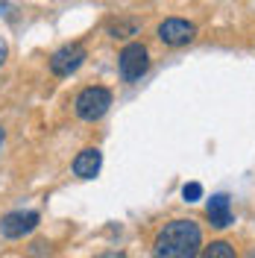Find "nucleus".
I'll use <instances>...</instances> for the list:
<instances>
[{
    "instance_id": "nucleus-1",
    "label": "nucleus",
    "mask_w": 255,
    "mask_h": 258,
    "mask_svg": "<svg viewBox=\"0 0 255 258\" xmlns=\"http://www.w3.org/2000/svg\"><path fill=\"white\" fill-rule=\"evenodd\" d=\"M203 229L197 220H170L153 241V258H200Z\"/></svg>"
},
{
    "instance_id": "nucleus-2",
    "label": "nucleus",
    "mask_w": 255,
    "mask_h": 258,
    "mask_svg": "<svg viewBox=\"0 0 255 258\" xmlns=\"http://www.w3.org/2000/svg\"><path fill=\"white\" fill-rule=\"evenodd\" d=\"M109 106H112V91L103 88V85L82 88L77 94V100H74V112H77L80 120H100L109 112Z\"/></svg>"
},
{
    "instance_id": "nucleus-3",
    "label": "nucleus",
    "mask_w": 255,
    "mask_h": 258,
    "mask_svg": "<svg viewBox=\"0 0 255 258\" xmlns=\"http://www.w3.org/2000/svg\"><path fill=\"white\" fill-rule=\"evenodd\" d=\"M117 64H120V77L126 82L141 80L144 74L150 71V50L144 47V44H138V41H132V44H126V47L120 50Z\"/></svg>"
},
{
    "instance_id": "nucleus-4",
    "label": "nucleus",
    "mask_w": 255,
    "mask_h": 258,
    "mask_svg": "<svg viewBox=\"0 0 255 258\" xmlns=\"http://www.w3.org/2000/svg\"><path fill=\"white\" fill-rule=\"evenodd\" d=\"M85 47H82L80 41H71V44H65L59 47L53 56H50V71L56 74V77H71L82 62H85Z\"/></svg>"
},
{
    "instance_id": "nucleus-5",
    "label": "nucleus",
    "mask_w": 255,
    "mask_h": 258,
    "mask_svg": "<svg viewBox=\"0 0 255 258\" xmlns=\"http://www.w3.org/2000/svg\"><path fill=\"white\" fill-rule=\"evenodd\" d=\"M194 35H197V27L185 18H164L159 24V38L167 47H182V44L194 41Z\"/></svg>"
},
{
    "instance_id": "nucleus-6",
    "label": "nucleus",
    "mask_w": 255,
    "mask_h": 258,
    "mask_svg": "<svg viewBox=\"0 0 255 258\" xmlns=\"http://www.w3.org/2000/svg\"><path fill=\"white\" fill-rule=\"evenodd\" d=\"M38 211H9L6 217H0V235L3 238H24L38 226Z\"/></svg>"
},
{
    "instance_id": "nucleus-7",
    "label": "nucleus",
    "mask_w": 255,
    "mask_h": 258,
    "mask_svg": "<svg viewBox=\"0 0 255 258\" xmlns=\"http://www.w3.org/2000/svg\"><path fill=\"white\" fill-rule=\"evenodd\" d=\"M100 164H103V153L97 147H88L74 159V173L80 179H94L100 173Z\"/></svg>"
},
{
    "instance_id": "nucleus-8",
    "label": "nucleus",
    "mask_w": 255,
    "mask_h": 258,
    "mask_svg": "<svg viewBox=\"0 0 255 258\" xmlns=\"http://www.w3.org/2000/svg\"><path fill=\"white\" fill-rule=\"evenodd\" d=\"M208 220L214 229H226V226L232 223V203H229V197L226 194H214L211 200H208Z\"/></svg>"
},
{
    "instance_id": "nucleus-9",
    "label": "nucleus",
    "mask_w": 255,
    "mask_h": 258,
    "mask_svg": "<svg viewBox=\"0 0 255 258\" xmlns=\"http://www.w3.org/2000/svg\"><path fill=\"white\" fill-rule=\"evenodd\" d=\"M138 30H141L138 18H117V21L109 24V35L112 38H129V35H135Z\"/></svg>"
},
{
    "instance_id": "nucleus-10",
    "label": "nucleus",
    "mask_w": 255,
    "mask_h": 258,
    "mask_svg": "<svg viewBox=\"0 0 255 258\" xmlns=\"http://www.w3.org/2000/svg\"><path fill=\"white\" fill-rule=\"evenodd\" d=\"M200 258H238V252L229 241H211L200 249Z\"/></svg>"
},
{
    "instance_id": "nucleus-11",
    "label": "nucleus",
    "mask_w": 255,
    "mask_h": 258,
    "mask_svg": "<svg viewBox=\"0 0 255 258\" xmlns=\"http://www.w3.org/2000/svg\"><path fill=\"white\" fill-rule=\"evenodd\" d=\"M182 197H185V203H197V200L203 197V185H200V182L185 185V188H182Z\"/></svg>"
},
{
    "instance_id": "nucleus-12",
    "label": "nucleus",
    "mask_w": 255,
    "mask_h": 258,
    "mask_svg": "<svg viewBox=\"0 0 255 258\" xmlns=\"http://www.w3.org/2000/svg\"><path fill=\"white\" fill-rule=\"evenodd\" d=\"M6 53H9V47H6V41L0 38V64L6 62Z\"/></svg>"
},
{
    "instance_id": "nucleus-13",
    "label": "nucleus",
    "mask_w": 255,
    "mask_h": 258,
    "mask_svg": "<svg viewBox=\"0 0 255 258\" xmlns=\"http://www.w3.org/2000/svg\"><path fill=\"white\" fill-rule=\"evenodd\" d=\"M100 258H123V252H106V255H100Z\"/></svg>"
},
{
    "instance_id": "nucleus-14",
    "label": "nucleus",
    "mask_w": 255,
    "mask_h": 258,
    "mask_svg": "<svg viewBox=\"0 0 255 258\" xmlns=\"http://www.w3.org/2000/svg\"><path fill=\"white\" fill-rule=\"evenodd\" d=\"M3 138H6V132H3V129H0V147H3Z\"/></svg>"
}]
</instances>
